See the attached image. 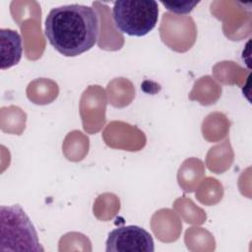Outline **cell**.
Returning <instances> with one entry per match:
<instances>
[{
  "label": "cell",
  "instance_id": "cell-1",
  "mask_svg": "<svg viewBox=\"0 0 252 252\" xmlns=\"http://www.w3.org/2000/svg\"><path fill=\"white\" fill-rule=\"evenodd\" d=\"M99 18L94 8L81 4L51 9L45 19L44 34L60 54L75 57L89 51L97 41Z\"/></svg>",
  "mask_w": 252,
  "mask_h": 252
},
{
  "label": "cell",
  "instance_id": "cell-6",
  "mask_svg": "<svg viewBox=\"0 0 252 252\" xmlns=\"http://www.w3.org/2000/svg\"><path fill=\"white\" fill-rule=\"evenodd\" d=\"M160 3L174 14L185 15L189 14L199 1H161Z\"/></svg>",
  "mask_w": 252,
  "mask_h": 252
},
{
  "label": "cell",
  "instance_id": "cell-3",
  "mask_svg": "<svg viewBox=\"0 0 252 252\" xmlns=\"http://www.w3.org/2000/svg\"><path fill=\"white\" fill-rule=\"evenodd\" d=\"M112 18L116 29L130 36H144L154 30L158 20L155 0H118L113 3Z\"/></svg>",
  "mask_w": 252,
  "mask_h": 252
},
{
  "label": "cell",
  "instance_id": "cell-4",
  "mask_svg": "<svg viewBox=\"0 0 252 252\" xmlns=\"http://www.w3.org/2000/svg\"><path fill=\"white\" fill-rule=\"evenodd\" d=\"M106 252H154L152 235L138 225H124L108 233L105 242Z\"/></svg>",
  "mask_w": 252,
  "mask_h": 252
},
{
  "label": "cell",
  "instance_id": "cell-2",
  "mask_svg": "<svg viewBox=\"0 0 252 252\" xmlns=\"http://www.w3.org/2000/svg\"><path fill=\"white\" fill-rule=\"evenodd\" d=\"M37 232L20 205L0 207V252L43 251Z\"/></svg>",
  "mask_w": 252,
  "mask_h": 252
},
{
  "label": "cell",
  "instance_id": "cell-5",
  "mask_svg": "<svg viewBox=\"0 0 252 252\" xmlns=\"http://www.w3.org/2000/svg\"><path fill=\"white\" fill-rule=\"evenodd\" d=\"M23 54L22 37L17 31L11 29L0 30L1 69H9L17 65Z\"/></svg>",
  "mask_w": 252,
  "mask_h": 252
}]
</instances>
